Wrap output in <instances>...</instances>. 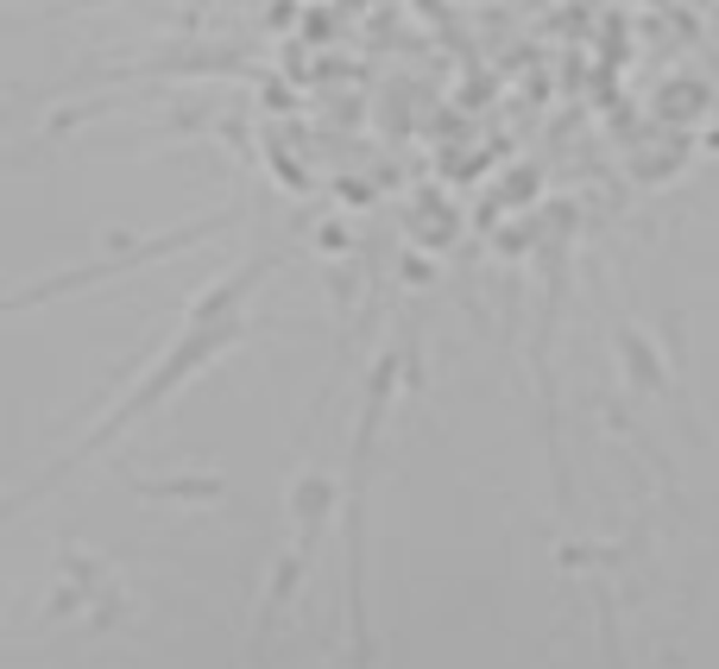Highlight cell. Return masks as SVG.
<instances>
[{"mask_svg":"<svg viewBox=\"0 0 719 669\" xmlns=\"http://www.w3.org/2000/svg\"><path fill=\"white\" fill-rule=\"evenodd\" d=\"M429 278H436V266L423 253H398V284H429Z\"/></svg>","mask_w":719,"mask_h":669,"instance_id":"9","label":"cell"},{"mask_svg":"<svg viewBox=\"0 0 719 669\" xmlns=\"http://www.w3.org/2000/svg\"><path fill=\"white\" fill-rule=\"evenodd\" d=\"M214 139H221V146H233V158H240V164L253 158V139H247V120H240V114L221 120V133H214Z\"/></svg>","mask_w":719,"mask_h":669,"instance_id":"8","label":"cell"},{"mask_svg":"<svg viewBox=\"0 0 719 669\" xmlns=\"http://www.w3.org/2000/svg\"><path fill=\"white\" fill-rule=\"evenodd\" d=\"M316 247H322V253H334V259H348V253H353V240L341 234L334 221H329V228H322V234H316Z\"/></svg>","mask_w":719,"mask_h":669,"instance_id":"10","label":"cell"},{"mask_svg":"<svg viewBox=\"0 0 719 669\" xmlns=\"http://www.w3.org/2000/svg\"><path fill=\"white\" fill-rule=\"evenodd\" d=\"M303 569H310V550H303V543H284V550L272 556V575H266V607H259V619H253V638H259V645H266V638L278 631V619L297 607Z\"/></svg>","mask_w":719,"mask_h":669,"instance_id":"6","label":"cell"},{"mask_svg":"<svg viewBox=\"0 0 719 669\" xmlns=\"http://www.w3.org/2000/svg\"><path fill=\"white\" fill-rule=\"evenodd\" d=\"M291 259V247H266V253H247L240 266H233L228 278H214V284H202V291L183 303V322H228V316H247V303H253V291L266 284V278L278 272Z\"/></svg>","mask_w":719,"mask_h":669,"instance_id":"4","label":"cell"},{"mask_svg":"<svg viewBox=\"0 0 719 669\" xmlns=\"http://www.w3.org/2000/svg\"><path fill=\"white\" fill-rule=\"evenodd\" d=\"M247 334H259V322H253V316H228V322H202V329H196V322H177V334L164 341V355H158V367H152V373L139 379L133 392L120 398L114 411L101 417L96 430L82 436V442H77L70 455H63V461H51V468H44L39 480H32V487L7 492V499H0V512L13 518V512H26V506H32L39 492H58L63 480H70V473H77V468H89V461H96L101 449H114L120 436L133 430V423H146V417H152L158 405H171V398L183 392L190 379H202V373L214 367V360L228 355V348H240Z\"/></svg>","mask_w":719,"mask_h":669,"instance_id":"1","label":"cell"},{"mask_svg":"<svg viewBox=\"0 0 719 669\" xmlns=\"http://www.w3.org/2000/svg\"><path fill=\"white\" fill-rule=\"evenodd\" d=\"M405 373V341H391L386 355L367 367L360 386V417H353L348 442V480H341V607L353 612V645L367 650V499H372V455H379V430H386L391 392Z\"/></svg>","mask_w":719,"mask_h":669,"instance_id":"2","label":"cell"},{"mask_svg":"<svg viewBox=\"0 0 719 669\" xmlns=\"http://www.w3.org/2000/svg\"><path fill=\"white\" fill-rule=\"evenodd\" d=\"M284 512H291V543L316 556V543L329 537V525L341 518V487L329 480V468H303L284 492Z\"/></svg>","mask_w":719,"mask_h":669,"instance_id":"5","label":"cell"},{"mask_svg":"<svg viewBox=\"0 0 719 669\" xmlns=\"http://www.w3.org/2000/svg\"><path fill=\"white\" fill-rule=\"evenodd\" d=\"M133 499H152V506H221L228 499V473H171V480H127Z\"/></svg>","mask_w":719,"mask_h":669,"instance_id":"7","label":"cell"},{"mask_svg":"<svg viewBox=\"0 0 719 669\" xmlns=\"http://www.w3.org/2000/svg\"><path fill=\"white\" fill-rule=\"evenodd\" d=\"M240 216H247V209L228 202V209H214V216H202V221H183V228H171V234L139 240L133 253L82 259V266H70V272H58V278H39V284H26V291H7L0 297V310L20 316V310H32V303H58V297H77V291H96V284H114V278H133V272H146V266H158V259H177V253H190V247H202V240L228 234Z\"/></svg>","mask_w":719,"mask_h":669,"instance_id":"3","label":"cell"},{"mask_svg":"<svg viewBox=\"0 0 719 669\" xmlns=\"http://www.w3.org/2000/svg\"><path fill=\"white\" fill-rule=\"evenodd\" d=\"M707 146H713V152H719V127H713V139H707Z\"/></svg>","mask_w":719,"mask_h":669,"instance_id":"11","label":"cell"}]
</instances>
